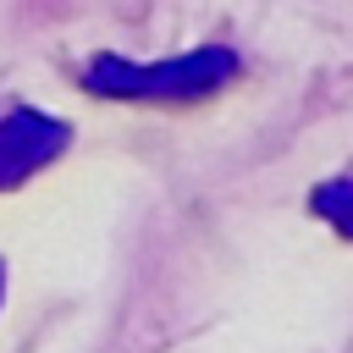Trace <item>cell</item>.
Segmentation results:
<instances>
[{"mask_svg":"<svg viewBox=\"0 0 353 353\" xmlns=\"http://www.w3.org/2000/svg\"><path fill=\"white\" fill-rule=\"evenodd\" d=\"M0 292H6V270H0Z\"/></svg>","mask_w":353,"mask_h":353,"instance_id":"cell-4","label":"cell"},{"mask_svg":"<svg viewBox=\"0 0 353 353\" xmlns=\"http://www.w3.org/2000/svg\"><path fill=\"white\" fill-rule=\"evenodd\" d=\"M309 210H314L331 232L353 237V176H331V182H320V188L309 193Z\"/></svg>","mask_w":353,"mask_h":353,"instance_id":"cell-3","label":"cell"},{"mask_svg":"<svg viewBox=\"0 0 353 353\" xmlns=\"http://www.w3.org/2000/svg\"><path fill=\"white\" fill-rule=\"evenodd\" d=\"M66 143H72V127L66 121H55V116H44L33 105L6 110L0 116V188H17L33 171L55 165L66 154Z\"/></svg>","mask_w":353,"mask_h":353,"instance_id":"cell-2","label":"cell"},{"mask_svg":"<svg viewBox=\"0 0 353 353\" xmlns=\"http://www.w3.org/2000/svg\"><path fill=\"white\" fill-rule=\"evenodd\" d=\"M243 72L237 50L226 44H199L171 61H127V55H94L83 61L77 83L94 99H121V105H193L221 88H232Z\"/></svg>","mask_w":353,"mask_h":353,"instance_id":"cell-1","label":"cell"}]
</instances>
